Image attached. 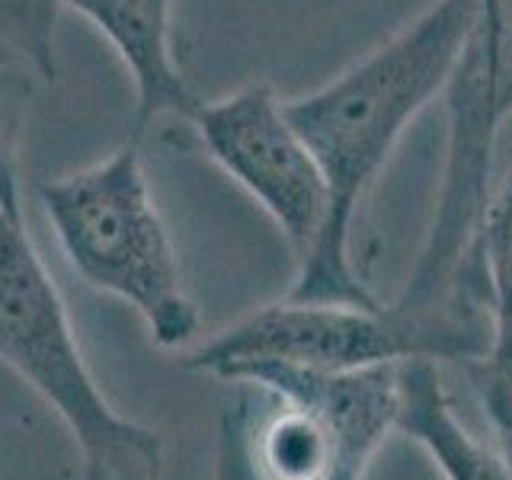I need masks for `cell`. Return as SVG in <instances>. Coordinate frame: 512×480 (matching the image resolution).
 <instances>
[{"mask_svg":"<svg viewBox=\"0 0 512 480\" xmlns=\"http://www.w3.org/2000/svg\"><path fill=\"white\" fill-rule=\"evenodd\" d=\"M506 461H509V468H512V442H509V458Z\"/></svg>","mask_w":512,"mask_h":480,"instance_id":"cell-13","label":"cell"},{"mask_svg":"<svg viewBox=\"0 0 512 480\" xmlns=\"http://www.w3.org/2000/svg\"><path fill=\"white\" fill-rule=\"evenodd\" d=\"M208 160L231 176L276 221L295 260L314 247L327 221V180L311 148L266 84H253L212 103H199L186 119Z\"/></svg>","mask_w":512,"mask_h":480,"instance_id":"cell-5","label":"cell"},{"mask_svg":"<svg viewBox=\"0 0 512 480\" xmlns=\"http://www.w3.org/2000/svg\"><path fill=\"white\" fill-rule=\"evenodd\" d=\"M0 359L32 384L84 455V480H164L160 436L125 420L90 375L23 208L0 202Z\"/></svg>","mask_w":512,"mask_h":480,"instance_id":"cell-3","label":"cell"},{"mask_svg":"<svg viewBox=\"0 0 512 480\" xmlns=\"http://www.w3.org/2000/svg\"><path fill=\"white\" fill-rule=\"evenodd\" d=\"M39 202L64 260L96 292L135 308L151 340L189 346L202 330L180 256L151 196L138 138L90 167L39 183Z\"/></svg>","mask_w":512,"mask_h":480,"instance_id":"cell-2","label":"cell"},{"mask_svg":"<svg viewBox=\"0 0 512 480\" xmlns=\"http://www.w3.org/2000/svg\"><path fill=\"white\" fill-rule=\"evenodd\" d=\"M480 0H436L394 39L330 84L285 100V112L327 180V221L298 260L288 298L378 308L352 263L359 205L413 119L445 90Z\"/></svg>","mask_w":512,"mask_h":480,"instance_id":"cell-1","label":"cell"},{"mask_svg":"<svg viewBox=\"0 0 512 480\" xmlns=\"http://www.w3.org/2000/svg\"><path fill=\"white\" fill-rule=\"evenodd\" d=\"M471 375L493 426L512 442V343L493 346L480 362H471Z\"/></svg>","mask_w":512,"mask_h":480,"instance_id":"cell-11","label":"cell"},{"mask_svg":"<svg viewBox=\"0 0 512 480\" xmlns=\"http://www.w3.org/2000/svg\"><path fill=\"white\" fill-rule=\"evenodd\" d=\"M250 426H253V404H250V397H240L237 404L228 407L221 416L215 480H263L253 458Z\"/></svg>","mask_w":512,"mask_h":480,"instance_id":"cell-10","label":"cell"},{"mask_svg":"<svg viewBox=\"0 0 512 480\" xmlns=\"http://www.w3.org/2000/svg\"><path fill=\"white\" fill-rule=\"evenodd\" d=\"M480 260H484L487 288H490L493 346H509L512 343V176L493 196L484 231H480Z\"/></svg>","mask_w":512,"mask_h":480,"instance_id":"cell-9","label":"cell"},{"mask_svg":"<svg viewBox=\"0 0 512 480\" xmlns=\"http://www.w3.org/2000/svg\"><path fill=\"white\" fill-rule=\"evenodd\" d=\"M445 96V164L436 215L452 224L484 218L493 202V160L512 116V0L480 7Z\"/></svg>","mask_w":512,"mask_h":480,"instance_id":"cell-6","label":"cell"},{"mask_svg":"<svg viewBox=\"0 0 512 480\" xmlns=\"http://www.w3.org/2000/svg\"><path fill=\"white\" fill-rule=\"evenodd\" d=\"M487 4H493V0H480V7H487Z\"/></svg>","mask_w":512,"mask_h":480,"instance_id":"cell-14","label":"cell"},{"mask_svg":"<svg viewBox=\"0 0 512 480\" xmlns=\"http://www.w3.org/2000/svg\"><path fill=\"white\" fill-rule=\"evenodd\" d=\"M77 10L116 48L135 84V132L154 119H189L202 103L173 52V0H55Z\"/></svg>","mask_w":512,"mask_h":480,"instance_id":"cell-7","label":"cell"},{"mask_svg":"<svg viewBox=\"0 0 512 480\" xmlns=\"http://www.w3.org/2000/svg\"><path fill=\"white\" fill-rule=\"evenodd\" d=\"M400 410L397 429L420 442L445 480H512L509 461L477 442L452 410L432 359H407L397 365Z\"/></svg>","mask_w":512,"mask_h":480,"instance_id":"cell-8","label":"cell"},{"mask_svg":"<svg viewBox=\"0 0 512 480\" xmlns=\"http://www.w3.org/2000/svg\"><path fill=\"white\" fill-rule=\"evenodd\" d=\"M0 202L23 208V192H20V173H16L13 154L7 148L4 135H0Z\"/></svg>","mask_w":512,"mask_h":480,"instance_id":"cell-12","label":"cell"},{"mask_svg":"<svg viewBox=\"0 0 512 480\" xmlns=\"http://www.w3.org/2000/svg\"><path fill=\"white\" fill-rule=\"evenodd\" d=\"M493 346V314L484 304H448L436 311H404L397 304L295 301L285 298L240 317L215 333L183 365L234 381L250 365H295L317 372H352L407 359L480 362Z\"/></svg>","mask_w":512,"mask_h":480,"instance_id":"cell-4","label":"cell"}]
</instances>
